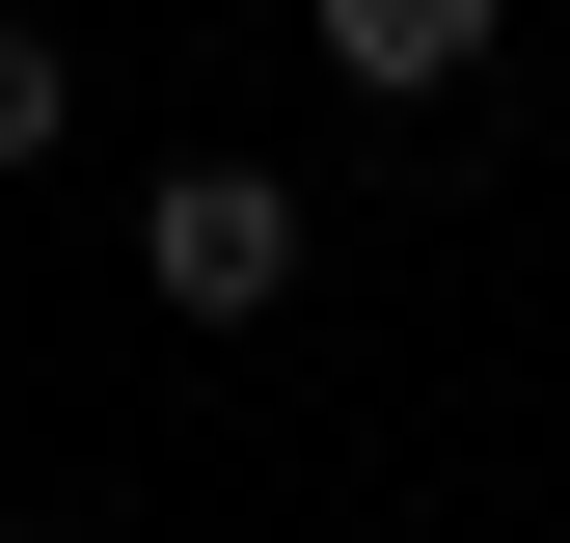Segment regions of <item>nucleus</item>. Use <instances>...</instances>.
<instances>
[{
    "label": "nucleus",
    "mask_w": 570,
    "mask_h": 543,
    "mask_svg": "<svg viewBox=\"0 0 570 543\" xmlns=\"http://www.w3.org/2000/svg\"><path fill=\"white\" fill-rule=\"evenodd\" d=\"M489 28H517V0H326V82L435 109V82H489Z\"/></svg>",
    "instance_id": "2"
},
{
    "label": "nucleus",
    "mask_w": 570,
    "mask_h": 543,
    "mask_svg": "<svg viewBox=\"0 0 570 543\" xmlns=\"http://www.w3.org/2000/svg\"><path fill=\"white\" fill-rule=\"evenodd\" d=\"M55 109H82V55H55V28H0V164H55Z\"/></svg>",
    "instance_id": "3"
},
{
    "label": "nucleus",
    "mask_w": 570,
    "mask_h": 543,
    "mask_svg": "<svg viewBox=\"0 0 570 543\" xmlns=\"http://www.w3.org/2000/svg\"><path fill=\"white\" fill-rule=\"evenodd\" d=\"M28 543H82V516H28Z\"/></svg>",
    "instance_id": "4"
},
{
    "label": "nucleus",
    "mask_w": 570,
    "mask_h": 543,
    "mask_svg": "<svg viewBox=\"0 0 570 543\" xmlns=\"http://www.w3.org/2000/svg\"><path fill=\"white\" fill-rule=\"evenodd\" d=\"M136 272H164L190 326H272V299H299V190H272V164H164V190H136Z\"/></svg>",
    "instance_id": "1"
}]
</instances>
